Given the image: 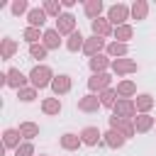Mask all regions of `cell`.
Wrapping results in <instances>:
<instances>
[{
    "mask_svg": "<svg viewBox=\"0 0 156 156\" xmlns=\"http://www.w3.org/2000/svg\"><path fill=\"white\" fill-rule=\"evenodd\" d=\"M20 139H22L20 129H5V132H2V146H5V149H17V146L22 144Z\"/></svg>",
    "mask_w": 156,
    "mask_h": 156,
    "instance_id": "cb8c5ba5",
    "label": "cell"
},
{
    "mask_svg": "<svg viewBox=\"0 0 156 156\" xmlns=\"http://www.w3.org/2000/svg\"><path fill=\"white\" fill-rule=\"evenodd\" d=\"M136 61L134 58H115L112 61V73H117V76H129V73H136Z\"/></svg>",
    "mask_w": 156,
    "mask_h": 156,
    "instance_id": "ba28073f",
    "label": "cell"
},
{
    "mask_svg": "<svg viewBox=\"0 0 156 156\" xmlns=\"http://www.w3.org/2000/svg\"><path fill=\"white\" fill-rule=\"evenodd\" d=\"M46 54H49V49H46L44 44H32V46H29V56H32V58H39V61H41V58H46Z\"/></svg>",
    "mask_w": 156,
    "mask_h": 156,
    "instance_id": "e575fe53",
    "label": "cell"
},
{
    "mask_svg": "<svg viewBox=\"0 0 156 156\" xmlns=\"http://www.w3.org/2000/svg\"><path fill=\"white\" fill-rule=\"evenodd\" d=\"M80 139H83V144H88V146H98V144L102 141V132L90 124V127H83V129H80Z\"/></svg>",
    "mask_w": 156,
    "mask_h": 156,
    "instance_id": "5bb4252c",
    "label": "cell"
},
{
    "mask_svg": "<svg viewBox=\"0 0 156 156\" xmlns=\"http://www.w3.org/2000/svg\"><path fill=\"white\" fill-rule=\"evenodd\" d=\"M100 107H102V102H100V95H95V93H88V95L78 98V110L80 112H98Z\"/></svg>",
    "mask_w": 156,
    "mask_h": 156,
    "instance_id": "30bf717a",
    "label": "cell"
},
{
    "mask_svg": "<svg viewBox=\"0 0 156 156\" xmlns=\"http://www.w3.org/2000/svg\"><path fill=\"white\" fill-rule=\"evenodd\" d=\"M90 29H93V37H102V39L115 34V27L110 24L107 17H98V20H93V22H90Z\"/></svg>",
    "mask_w": 156,
    "mask_h": 156,
    "instance_id": "52a82bcc",
    "label": "cell"
},
{
    "mask_svg": "<svg viewBox=\"0 0 156 156\" xmlns=\"http://www.w3.org/2000/svg\"><path fill=\"white\" fill-rule=\"evenodd\" d=\"M15 54H17V41H15L12 37H5V39H0V56H2L5 61H10Z\"/></svg>",
    "mask_w": 156,
    "mask_h": 156,
    "instance_id": "603a6c76",
    "label": "cell"
},
{
    "mask_svg": "<svg viewBox=\"0 0 156 156\" xmlns=\"http://www.w3.org/2000/svg\"><path fill=\"white\" fill-rule=\"evenodd\" d=\"M27 22H29V27L41 29L44 22H46V12H44V7H32V10L27 12Z\"/></svg>",
    "mask_w": 156,
    "mask_h": 156,
    "instance_id": "d6986e66",
    "label": "cell"
},
{
    "mask_svg": "<svg viewBox=\"0 0 156 156\" xmlns=\"http://www.w3.org/2000/svg\"><path fill=\"white\" fill-rule=\"evenodd\" d=\"M71 85H73V80H71V76H66V73H58V76L51 80V90H54L56 98H58V95H66V93L71 90Z\"/></svg>",
    "mask_w": 156,
    "mask_h": 156,
    "instance_id": "4fadbf2b",
    "label": "cell"
},
{
    "mask_svg": "<svg viewBox=\"0 0 156 156\" xmlns=\"http://www.w3.org/2000/svg\"><path fill=\"white\" fill-rule=\"evenodd\" d=\"M154 95H149V93H139L136 98H134V105H136V115H149V110L154 107Z\"/></svg>",
    "mask_w": 156,
    "mask_h": 156,
    "instance_id": "9a60e30c",
    "label": "cell"
},
{
    "mask_svg": "<svg viewBox=\"0 0 156 156\" xmlns=\"http://www.w3.org/2000/svg\"><path fill=\"white\" fill-rule=\"evenodd\" d=\"M146 15H149V2L146 0H134L132 2V20H146Z\"/></svg>",
    "mask_w": 156,
    "mask_h": 156,
    "instance_id": "4316f807",
    "label": "cell"
},
{
    "mask_svg": "<svg viewBox=\"0 0 156 156\" xmlns=\"http://www.w3.org/2000/svg\"><path fill=\"white\" fill-rule=\"evenodd\" d=\"M41 44H44L49 51L58 49V46H61V34H58L56 29H44V39H41Z\"/></svg>",
    "mask_w": 156,
    "mask_h": 156,
    "instance_id": "d4e9b609",
    "label": "cell"
},
{
    "mask_svg": "<svg viewBox=\"0 0 156 156\" xmlns=\"http://www.w3.org/2000/svg\"><path fill=\"white\" fill-rule=\"evenodd\" d=\"M22 37H24V41L32 46V44H41V39H44V32H41V29H37V27H27V29L22 32Z\"/></svg>",
    "mask_w": 156,
    "mask_h": 156,
    "instance_id": "4dcf8cb0",
    "label": "cell"
},
{
    "mask_svg": "<svg viewBox=\"0 0 156 156\" xmlns=\"http://www.w3.org/2000/svg\"><path fill=\"white\" fill-rule=\"evenodd\" d=\"M27 80H29V76H24L20 68H10L7 71V88L22 90V88H27Z\"/></svg>",
    "mask_w": 156,
    "mask_h": 156,
    "instance_id": "7c38bea8",
    "label": "cell"
},
{
    "mask_svg": "<svg viewBox=\"0 0 156 156\" xmlns=\"http://www.w3.org/2000/svg\"><path fill=\"white\" fill-rule=\"evenodd\" d=\"M61 37H71L73 32H76V17L71 15V12H63L58 20H56V27H54Z\"/></svg>",
    "mask_w": 156,
    "mask_h": 156,
    "instance_id": "8992f818",
    "label": "cell"
},
{
    "mask_svg": "<svg viewBox=\"0 0 156 156\" xmlns=\"http://www.w3.org/2000/svg\"><path fill=\"white\" fill-rule=\"evenodd\" d=\"M110 83H112V76H110V73H93V76L88 78V88H90V93H95V95H100L102 90L112 88Z\"/></svg>",
    "mask_w": 156,
    "mask_h": 156,
    "instance_id": "277c9868",
    "label": "cell"
},
{
    "mask_svg": "<svg viewBox=\"0 0 156 156\" xmlns=\"http://www.w3.org/2000/svg\"><path fill=\"white\" fill-rule=\"evenodd\" d=\"M115 90H117V95H119V98H127V100L136 98V83H134V80H129V78H127V80H119Z\"/></svg>",
    "mask_w": 156,
    "mask_h": 156,
    "instance_id": "44dd1931",
    "label": "cell"
},
{
    "mask_svg": "<svg viewBox=\"0 0 156 156\" xmlns=\"http://www.w3.org/2000/svg\"><path fill=\"white\" fill-rule=\"evenodd\" d=\"M17 98H20L22 102H32V100L37 98V88H32V85H27V88H22V90H17Z\"/></svg>",
    "mask_w": 156,
    "mask_h": 156,
    "instance_id": "d590c367",
    "label": "cell"
},
{
    "mask_svg": "<svg viewBox=\"0 0 156 156\" xmlns=\"http://www.w3.org/2000/svg\"><path fill=\"white\" fill-rule=\"evenodd\" d=\"M119 100V95H117V90L115 88H107V90H102L100 93V102H102V107H115V102Z\"/></svg>",
    "mask_w": 156,
    "mask_h": 156,
    "instance_id": "d6a6232c",
    "label": "cell"
},
{
    "mask_svg": "<svg viewBox=\"0 0 156 156\" xmlns=\"http://www.w3.org/2000/svg\"><path fill=\"white\" fill-rule=\"evenodd\" d=\"M115 41H122V44H129V39L134 37V27L132 24H122V27H115Z\"/></svg>",
    "mask_w": 156,
    "mask_h": 156,
    "instance_id": "83f0119b",
    "label": "cell"
},
{
    "mask_svg": "<svg viewBox=\"0 0 156 156\" xmlns=\"http://www.w3.org/2000/svg\"><path fill=\"white\" fill-rule=\"evenodd\" d=\"M112 115L119 117V119H132V122H134V117H136V105H134V100L119 98V100L115 102V107H112Z\"/></svg>",
    "mask_w": 156,
    "mask_h": 156,
    "instance_id": "3957f363",
    "label": "cell"
},
{
    "mask_svg": "<svg viewBox=\"0 0 156 156\" xmlns=\"http://www.w3.org/2000/svg\"><path fill=\"white\" fill-rule=\"evenodd\" d=\"M39 156H44V154H39Z\"/></svg>",
    "mask_w": 156,
    "mask_h": 156,
    "instance_id": "f35d334b",
    "label": "cell"
},
{
    "mask_svg": "<svg viewBox=\"0 0 156 156\" xmlns=\"http://www.w3.org/2000/svg\"><path fill=\"white\" fill-rule=\"evenodd\" d=\"M105 54L115 61V58H124L127 54H129V46L127 44H122V41H110L107 44V49H105Z\"/></svg>",
    "mask_w": 156,
    "mask_h": 156,
    "instance_id": "ffe728a7",
    "label": "cell"
},
{
    "mask_svg": "<svg viewBox=\"0 0 156 156\" xmlns=\"http://www.w3.org/2000/svg\"><path fill=\"white\" fill-rule=\"evenodd\" d=\"M83 46H85V37L80 34V29H76V32L66 39V49H68L71 54H76V51H83Z\"/></svg>",
    "mask_w": 156,
    "mask_h": 156,
    "instance_id": "7402d4cb",
    "label": "cell"
},
{
    "mask_svg": "<svg viewBox=\"0 0 156 156\" xmlns=\"http://www.w3.org/2000/svg\"><path fill=\"white\" fill-rule=\"evenodd\" d=\"M54 78H56V76H54V71H51L49 66H44V63L34 66V68L29 71V85H32V88H37V90L51 88V80H54Z\"/></svg>",
    "mask_w": 156,
    "mask_h": 156,
    "instance_id": "6da1fadb",
    "label": "cell"
},
{
    "mask_svg": "<svg viewBox=\"0 0 156 156\" xmlns=\"http://www.w3.org/2000/svg\"><path fill=\"white\" fill-rule=\"evenodd\" d=\"M41 7H44V12H46V17H56V20H58V17L63 15V12H61V10H63L61 0H44Z\"/></svg>",
    "mask_w": 156,
    "mask_h": 156,
    "instance_id": "f1b7e54d",
    "label": "cell"
},
{
    "mask_svg": "<svg viewBox=\"0 0 156 156\" xmlns=\"http://www.w3.org/2000/svg\"><path fill=\"white\" fill-rule=\"evenodd\" d=\"M58 144H61V149H66V151H78V146L83 144V139H80V134L66 132V134L58 139Z\"/></svg>",
    "mask_w": 156,
    "mask_h": 156,
    "instance_id": "2e32d148",
    "label": "cell"
},
{
    "mask_svg": "<svg viewBox=\"0 0 156 156\" xmlns=\"http://www.w3.org/2000/svg\"><path fill=\"white\" fill-rule=\"evenodd\" d=\"M41 112H44V115H58V112H61V100H58V98H44Z\"/></svg>",
    "mask_w": 156,
    "mask_h": 156,
    "instance_id": "1f68e13d",
    "label": "cell"
},
{
    "mask_svg": "<svg viewBox=\"0 0 156 156\" xmlns=\"http://www.w3.org/2000/svg\"><path fill=\"white\" fill-rule=\"evenodd\" d=\"M102 10H105L102 0H85V5H83V12H85V17H90V22L98 20L102 15Z\"/></svg>",
    "mask_w": 156,
    "mask_h": 156,
    "instance_id": "ac0fdd59",
    "label": "cell"
},
{
    "mask_svg": "<svg viewBox=\"0 0 156 156\" xmlns=\"http://www.w3.org/2000/svg\"><path fill=\"white\" fill-rule=\"evenodd\" d=\"M154 124H156V119H154L151 115H136V117H134V129H136L139 134H146Z\"/></svg>",
    "mask_w": 156,
    "mask_h": 156,
    "instance_id": "484cf974",
    "label": "cell"
},
{
    "mask_svg": "<svg viewBox=\"0 0 156 156\" xmlns=\"http://www.w3.org/2000/svg\"><path fill=\"white\" fill-rule=\"evenodd\" d=\"M10 10H12V15H15V17H20V15H24V12H29L32 7H29V2H27V0H12V5H10Z\"/></svg>",
    "mask_w": 156,
    "mask_h": 156,
    "instance_id": "836d02e7",
    "label": "cell"
},
{
    "mask_svg": "<svg viewBox=\"0 0 156 156\" xmlns=\"http://www.w3.org/2000/svg\"><path fill=\"white\" fill-rule=\"evenodd\" d=\"M61 5H63V7H73V5H76V0H61Z\"/></svg>",
    "mask_w": 156,
    "mask_h": 156,
    "instance_id": "74e56055",
    "label": "cell"
},
{
    "mask_svg": "<svg viewBox=\"0 0 156 156\" xmlns=\"http://www.w3.org/2000/svg\"><path fill=\"white\" fill-rule=\"evenodd\" d=\"M88 66L93 73H107V68H112V58L107 54H98V56L88 58Z\"/></svg>",
    "mask_w": 156,
    "mask_h": 156,
    "instance_id": "8fae6325",
    "label": "cell"
},
{
    "mask_svg": "<svg viewBox=\"0 0 156 156\" xmlns=\"http://www.w3.org/2000/svg\"><path fill=\"white\" fill-rule=\"evenodd\" d=\"M124 141H127V139H124L119 132H115V129H107V132L102 134V144H105V146H110V149H122V146H124Z\"/></svg>",
    "mask_w": 156,
    "mask_h": 156,
    "instance_id": "e0dca14e",
    "label": "cell"
},
{
    "mask_svg": "<svg viewBox=\"0 0 156 156\" xmlns=\"http://www.w3.org/2000/svg\"><path fill=\"white\" fill-rule=\"evenodd\" d=\"M17 129L22 134V139H27V141H32L34 136H39V124H34V122H22Z\"/></svg>",
    "mask_w": 156,
    "mask_h": 156,
    "instance_id": "f546056e",
    "label": "cell"
},
{
    "mask_svg": "<svg viewBox=\"0 0 156 156\" xmlns=\"http://www.w3.org/2000/svg\"><path fill=\"white\" fill-rule=\"evenodd\" d=\"M129 17H132V7L124 5V2H115V5L107 7V20H110L112 27H122V24H127Z\"/></svg>",
    "mask_w": 156,
    "mask_h": 156,
    "instance_id": "7a4b0ae2",
    "label": "cell"
},
{
    "mask_svg": "<svg viewBox=\"0 0 156 156\" xmlns=\"http://www.w3.org/2000/svg\"><path fill=\"white\" fill-rule=\"evenodd\" d=\"M110 129H115V132H119L124 139H129V136H134L136 134V129H134V122L132 119H119V117H110Z\"/></svg>",
    "mask_w": 156,
    "mask_h": 156,
    "instance_id": "5b68a950",
    "label": "cell"
},
{
    "mask_svg": "<svg viewBox=\"0 0 156 156\" xmlns=\"http://www.w3.org/2000/svg\"><path fill=\"white\" fill-rule=\"evenodd\" d=\"M15 156H34V144L32 141H22L15 149Z\"/></svg>",
    "mask_w": 156,
    "mask_h": 156,
    "instance_id": "8d00e7d4",
    "label": "cell"
},
{
    "mask_svg": "<svg viewBox=\"0 0 156 156\" xmlns=\"http://www.w3.org/2000/svg\"><path fill=\"white\" fill-rule=\"evenodd\" d=\"M105 49H107V44H105V39H102V37H88V39H85V46H83V54L93 58V56L102 54Z\"/></svg>",
    "mask_w": 156,
    "mask_h": 156,
    "instance_id": "9c48e42d",
    "label": "cell"
}]
</instances>
